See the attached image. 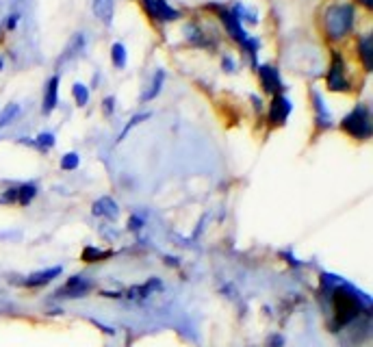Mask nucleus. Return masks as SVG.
<instances>
[{
	"label": "nucleus",
	"mask_w": 373,
	"mask_h": 347,
	"mask_svg": "<svg viewBox=\"0 0 373 347\" xmlns=\"http://www.w3.org/2000/svg\"><path fill=\"white\" fill-rule=\"evenodd\" d=\"M324 22H326V33L332 40H341V37H345L352 31V24H354L352 5H332L326 11Z\"/></svg>",
	"instance_id": "f257e3e1"
},
{
	"label": "nucleus",
	"mask_w": 373,
	"mask_h": 347,
	"mask_svg": "<svg viewBox=\"0 0 373 347\" xmlns=\"http://www.w3.org/2000/svg\"><path fill=\"white\" fill-rule=\"evenodd\" d=\"M332 302H334V317H337L339 326L350 324L354 317L360 315V300L350 291H343V289L334 291Z\"/></svg>",
	"instance_id": "f03ea898"
},
{
	"label": "nucleus",
	"mask_w": 373,
	"mask_h": 347,
	"mask_svg": "<svg viewBox=\"0 0 373 347\" xmlns=\"http://www.w3.org/2000/svg\"><path fill=\"white\" fill-rule=\"evenodd\" d=\"M343 131L350 133L354 139H367L371 135V115H369V109L358 105L350 115H345L343 118Z\"/></svg>",
	"instance_id": "7ed1b4c3"
},
{
	"label": "nucleus",
	"mask_w": 373,
	"mask_h": 347,
	"mask_svg": "<svg viewBox=\"0 0 373 347\" xmlns=\"http://www.w3.org/2000/svg\"><path fill=\"white\" fill-rule=\"evenodd\" d=\"M328 89L330 92H347L350 83L345 79V63L339 53H332V63L328 72Z\"/></svg>",
	"instance_id": "20e7f679"
},
{
	"label": "nucleus",
	"mask_w": 373,
	"mask_h": 347,
	"mask_svg": "<svg viewBox=\"0 0 373 347\" xmlns=\"http://www.w3.org/2000/svg\"><path fill=\"white\" fill-rule=\"evenodd\" d=\"M291 111H293L291 100H289V98H285L282 94H278V96H274V100H272V111H269V122L276 124V126H282V124L287 122L289 115H291Z\"/></svg>",
	"instance_id": "39448f33"
},
{
	"label": "nucleus",
	"mask_w": 373,
	"mask_h": 347,
	"mask_svg": "<svg viewBox=\"0 0 373 347\" xmlns=\"http://www.w3.org/2000/svg\"><path fill=\"white\" fill-rule=\"evenodd\" d=\"M259 76H261V85H263V89L267 94H280L282 89H285V85H282V81H280V74H278V70L276 68H272V66H261L259 68Z\"/></svg>",
	"instance_id": "423d86ee"
},
{
	"label": "nucleus",
	"mask_w": 373,
	"mask_h": 347,
	"mask_svg": "<svg viewBox=\"0 0 373 347\" xmlns=\"http://www.w3.org/2000/svg\"><path fill=\"white\" fill-rule=\"evenodd\" d=\"M146 11L154 18V20H161V22H170L178 18V11L172 9L165 0H144Z\"/></svg>",
	"instance_id": "0eeeda50"
},
{
	"label": "nucleus",
	"mask_w": 373,
	"mask_h": 347,
	"mask_svg": "<svg viewBox=\"0 0 373 347\" xmlns=\"http://www.w3.org/2000/svg\"><path fill=\"white\" fill-rule=\"evenodd\" d=\"M92 213L96 217H105V220H109V222H115L120 217V207L115 204L113 198H100L98 202H94Z\"/></svg>",
	"instance_id": "6e6552de"
},
{
	"label": "nucleus",
	"mask_w": 373,
	"mask_h": 347,
	"mask_svg": "<svg viewBox=\"0 0 373 347\" xmlns=\"http://www.w3.org/2000/svg\"><path fill=\"white\" fill-rule=\"evenodd\" d=\"M222 20H224V24H226V29H228V33L233 35V40H237L241 46L248 42V33L241 29V22L230 14V11H224L222 9Z\"/></svg>",
	"instance_id": "1a4fd4ad"
},
{
	"label": "nucleus",
	"mask_w": 373,
	"mask_h": 347,
	"mask_svg": "<svg viewBox=\"0 0 373 347\" xmlns=\"http://www.w3.org/2000/svg\"><path fill=\"white\" fill-rule=\"evenodd\" d=\"M57 100H59V76H53V79L48 81V85H46V94H44V105H42L44 115H48V113H53V111H55Z\"/></svg>",
	"instance_id": "9d476101"
},
{
	"label": "nucleus",
	"mask_w": 373,
	"mask_h": 347,
	"mask_svg": "<svg viewBox=\"0 0 373 347\" xmlns=\"http://www.w3.org/2000/svg\"><path fill=\"white\" fill-rule=\"evenodd\" d=\"M59 274H61V267L42 269V272L31 274L27 280H24V285H27V287H44V285H48V282H53Z\"/></svg>",
	"instance_id": "9b49d317"
},
{
	"label": "nucleus",
	"mask_w": 373,
	"mask_h": 347,
	"mask_svg": "<svg viewBox=\"0 0 373 347\" xmlns=\"http://www.w3.org/2000/svg\"><path fill=\"white\" fill-rule=\"evenodd\" d=\"M113 11H115V0H94V16L105 24L113 22Z\"/></svg>",
	"instance_id": "f8f14e48"
},
{
	"label": "nucleus",
	"mask_w": 373,
	"mask_h": 347,
	"mask_svg": "<svg viewBox=\"0 0 373 347\" xmlns=\"http://www.w3.org/2000/svg\"><path fill=\"white\" fill-rule=\"evenodd\" d=\"M89 289H92V282H87L83 278H72L66 287H63V295H72V298H79V295L87 293Z\"/></svg>",
	"instance_id": "ddd939ff"
},
{
	"label": "nucleus",
	"mask_w": 373,
	"mask_h": 347,
	"mask_svg": "<svg viewBox=\"0 0 373 347\" xmlns=\"http://www.w3.org/2000/svg\"><path fill=\"white\" fill-rule=\"evenodd\" d=\"M85 44H87L85 33H76V35L72 37V42H70L68 50H66V55H63V61H70V59H74V57H79V55L83 53V50H85Z\"/></svg>",
	"instance_id": "4468645a"
},
{
	"label": "nucleus",
	"mask_w": 373,
	"mask_h": 347,
	"mask_svg": "<svg viewBox=\"0 0 373 347\" xmlns=\"http://www.w3.org/2000/svg\"><path fill=\"white\" fill-rule=\"evenodd\" d=\"M358 50H360V57H363V61H365V68L371 72L373 70V37L365 35L363 40H360Z\"/></svg>",
	"instance_id": "2eb2a0df"
},
{
	"label": "nucleus",
	"mask_w": 373,
	"mask_h": 347,
	"mask_svg": "<svg viewBox=\"0 0 373 347\" xmlns=\"http://www.w3.org/2000/svg\"><path fill=\"white\" fill-rule=\"evenodd\" d=\"M37 196V189L35 185L27 183V185H20L18 187V204H22V207H27V204H31Z\"/></svg>",
	"instance_id": "dca6fc26"
},
{
	"label": "nucleus",
	"mask_w": 373,
	"mask_h": 347,
	"mask_svg": "<svg viewBox=\"0 0 373 347\" xmlns=\"http://www.w3.org/2000/svg\"><path fill=\"white\" fill-rule=\"evenodd\" d=\"M313 100H315V109H317V118H319V124L321 126H330V113L324 105V100H321V94L319 92H313Z\"/></svg>",
	"instance_id": "f3484780"
},
{
	"label": "nucleus",
	"mask_w": 373,
	"mask_h": 347,
	"mask_svg": "<svg viewBox=\"0 0 373 347\" xmlns=\"http://www.w3.org/2000/svg\"><path fill=\"white\" fill-rule=\"evenodd\" d=\"M18 113H20V105H16V102H11V105H7L3 111H0V128L9 126L11 122H14V120L18 118Z\"/></svg>",
	"instance_id": "a211bd4d"
},
{
	"label": "nucleus",
	"mask_w": 373,
	"mask_h": 347,
	"mask_svg": "<svg viewBox=\"0 0 373 347\" xmlns=\"http://www.w3.org/2000/svg\"><path fill=\"white\" fill-rule=\"evenodd\" d=\"M163 83H165V72L163 70H159L157 74H154V83H152V87L148 89V94H144V102H148V100H152V98H157L159 96V92H161V87H163Z\"/></svg>",
	"instance_id": "6ab92c4d"
},
{
	"label": "nucleus",
	"mask_w": 373,
	"mask_h": 347,
	"mask_svg": "<svg viewBox=\"0 0 373 347\" xmlns=\"http://www.w3.org/2000/svg\"><path fill=\"white\" fill-rule=\"evenodd\" d=\"M111 59H113V66L115 68H124L126 66V48H124V44H113V48H111Z\"/></svg>",
	"instance_id": "aec40b11"
},
{
	"label": "nucleus",
	"mask_w": 373,
	"mask_h": 347,
	"mask_svg": "<svg viewBox=\"0 0 373 347\" xmlns=\"http://www.w3.org/2000/svg\"><path fill=\"white\" fill-rule=\"evenodd\" d=\"M72 94H74V100H76V105H79V107H85L89 102V89L83 83H76L72 87Z\"/></svg>",
	"instance_id": "412c9836"
},
{
	"label": "nucleus",
	"mask_w": 373,
	"mask_h": 347,
	"mask_svg": "<svg viewBox=\"0 0 373 347\" xmlns=\"http://www.w3.org/2000/svg\"><path fill=\"white\" fill-rule=\"evenodd\" d=\"M35 146L42 148V150H50L55 146V135L53 133H42L40 137L35 139Z\"/></svg>",
	"instance_id": "4be33fe9"
},
{
	"label": "nucleus",
	"mask_w": 373,
	"mask_h": 347,
	"mask_svg": "<svg viewBox=\"0 0 373 347\" xmlns=\"http://www.w3.org/2000/svg\"><path fill=\"white\" fill-rule=\"evenodd\" d=\"M61 167H63V170H76V167H79V154H76V152L63 154Z\"/></svg>",
	"instance_id": "5701e85b"
},
{
	"label": "nucleus",
	"mask_w": 373,
	"mask_h": 347,
	"mask_svg": "<svg viewBox=\"0 0 373 347\" xmlns=\"http://www.w3.org/2000/svg\"><path fill=\"white\" fill-rule=\"evenodd\" d=\"M18 202V187L14 189H7L3 196H0V204H14Z\"/></svg>",
	"instance_id": "b1692460"
},
{
	"label": "nucleus",
	"mask_w": 373,
	"mask_h": 347,
	"mask_svg": "<svg viewBox=\"0 0 373 347\" xmlns=\"http://www.w3.org/2000/svg\"><path fill=\"white\" fill-rule=\"evenodd\" d=\"M148 118H150V113H141V115H135V118H133L131 122H128V126L124 128V133L120 135V139H124V137L128 135V131H131L133 126H137L139 122H144V120H148Z\"/></svg>",
	"instance_id": "393cba45"
},
{
	"label": "nucleus",
	"mask_w": 373,
	"mask_h": 347,
	"mask_svg": "<svg viewBox=\"0 0 373 347\" xmlns=\"http://www.w3.org/2000/svg\"><path fill=\"white\" fill-rule=\"evenodd\" d=\"M102 252H98L96 248H87L85 252H83V261H87V263H92V261H96V259H102Z\"/></svg>",
	"instance_id": "a878e982"
},
{
	"label": "nucleus",
	"mask_w": 373,
	"mask_h": 347,
	"mask_svg": "<svg viewBox=\"0 0 373 347\" xmlns=\"http://www.w3.org/2000/svg\"><path fill=\"white\" fill-rule=\"evenodd\" d=\"M18 20H20V16H18V14L9 16V20H7V29H9V31H11V29H16V27H18Z\"/></svg>",
	"instance_id": "bb28decb"
},
{
	"label": "nucleus",
	"mask_w": 373,
	"mask_h": 347,
	"mask_svg": "<svg viewBox=\"0 0 373 347\" xmlns=\"http://www.w3.org/2000/svg\"><path fill=\"white\" fill-rule=\"evenodd\" d=\"M141 224H144V222H141L139 220V217H131V222H128V228H131V230H135V228H141Z\"/></svg>",
	"instance_id": "cd10ccee"
},
{
	"label": "nucleus",
	"mask_w": 373,
	"mask_h": 347,
	"mask_svg": "<svg viewBox=\"0 0 373 347\" xmlns=\"http://www.w3.org/2000/svg\"><path fill=\"white\" fill-rule=\"evenodd\" d=\"M113 102H115L113 98H107V100H105V111H107V113H113Z\"/></svg>",
	"instance_id": "c85d7f7f"
},
{
	"label": "nucleus",
	"mask_w": 373,
	"mask_h": 347,
	"mask_svg": "<svg viewBox=\"0 0 373 347\" xmlns=\"http://www.w3.org/2000/svg\"><path fill=\"white\" fill-rule=\"evenodd\" d=\"M360 5H365L367 9H373V0H358Z\"/></svg>",
	"instance_id": "c756f323"
},
{
	"label": "nucleus",
	"mask_w": 373,
	"mask_h": 347,
	"mask_svg": "<svg viewBox=\"0 0 373 347\" xmlns=\"http://www.w3.org/2000/svg\"><path fill=\"white\" fill-rule=\"evenodd\" d=\"M224 63H226V70H228V72H233V61H230V59L226 57V59H224Z\"/></svg>",
	"instance_id": "7c9ffc66"
},
{
	"label": "nucleus",
	"mask_w": 373,
	"mask_h": 347,
	"mask_svg": "<svg viewBox=\"0 0 373 347\" xmlns=\"http://www.w3.org/2000/svg\"><path fill=\"white\" fill-rule=\"evenodd\" d=\"M3 68H5V61H3V59H0V70H3Z\"/></svg>",
	"instance_id": "2f4dec72"
}]
</instances>
